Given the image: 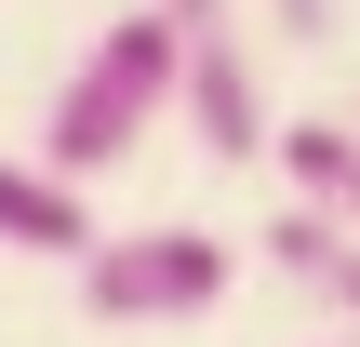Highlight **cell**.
<instances>
[{"label": "cell", "instance_id": "6da1fadb", "mask_svg": "<svg viewBox=\"0 0 360 347\" xmlns=\"http://www.w3.org/2000/svg\"><path fill=\"white\" fill-rule=\"evenodd\" d=\"M174 80H187V27H174V13H120V27L67 67V94H53V120H40V160H53L67 187H94L107 160H134V147L174 120Z\"/></svg>", "mask_w": 360, "mask_h": 347}, {"label": "cell", "instance_id": "7a4b0ae2", "mask_svg": "<svg viewBox=\"0 0 360 347\" xmlns=\"http://www.w3.org/2000/svg\"><path fill=\"white\" fill-rule=\"evenodd\" d=\"M227 281H240V241H214V227H120V241L80 254L94 321H200Z\"/></svg>", "mask_w": 360, "mask_h": 347}, {"label": "cell", "instance_id": "3957f363", "mask_svg": "<svg viewBox=\"0 0 360 347\" xmlns=\"http://www.w3.org/2000/svg\"><path fill=\"white\" fill-rule=\"evenodd\" d=\"M174 120H187V147H200V160H227V174L281 147V120H267V67H254V40H240V27H187Z\"/></svg>", "mask_w": 360, "mask_h": 347}, {"label": "cell", "instance_id": "277c9868", "mask_svg": "<svg viewBox=\"0 0 360 347\" xmlns=\"http://www.w3.org/2000/svg\"><path fill=\"white\" fill-rule=\"evenodd\" d=\"M267 267H281L294 294H321L334 321H360V227H347V214L281 201V214H267Z\"/></svg>", "mask_w": 360, "mask_h": 347}, {"label": "cell", "instance_id": "5b68a950", "mask_svg": "<svg viewBox=\"0 0 360 347\" xmlns=\"http://www.w3.org/2000/svg\"><path fill=\"white\" fill-rule=\"evenodd\" d=\"M0 241H13V254H67V267H80L107 227H94V201H80L53 160H0Z\"/></svg>", "mask_w": 360, "mask_h": 347}, {"label": "cell", "instance_id": "8992f818", "mask_svg": "<svg viewBox=\"0 0 360 347\" xmlns=\"http://www.w3.org/2000/svg\"><path fill=\"white\" fill-rule=\"evenodd\" d=\"M281 187L360 227V120H281Z\"/></svg>", "mask_w": 360, "mask_h": 347}, {"label": "cell", "instance_id": "52a82bcc", "mask_svg": "<svg viewBox=\"0 0 360 347\" xmlns=\"http://www.w3.org/2000/svg\"><path fill=\"white\" fill-rule=\"evenodd\" d=\"M281 13V40H334V0H267Z\"/></svg>", "mask_w": 360, "mask_h": 347}, {"label": "cell", "instance_id": "ba28073f", "mask_svg": "<svg viewBox=\"0 0 360 347\" xmlns=\"http://www.w3.org/2000/svg\"><path fill=\"white\" fill-rule=\"evenodd\" d=\"M147 13H174V27H227V0H147Z\"/></svg>", "mask_w": 360, "mask_h": 347}, {"label": "cell", "instance_id": "9c48e42d", "mask_svg": "<svg viewBox=\"0 0 360 347\" xmlns=\"http://www.w3.org/2000/svg\"><path fill=\"white\" fill-rule=\"evenodd\" d=\"M347 120H360V107H347Z\"/></svg>", "mask_w": 360, "mask_h": 347}]
</instances>
